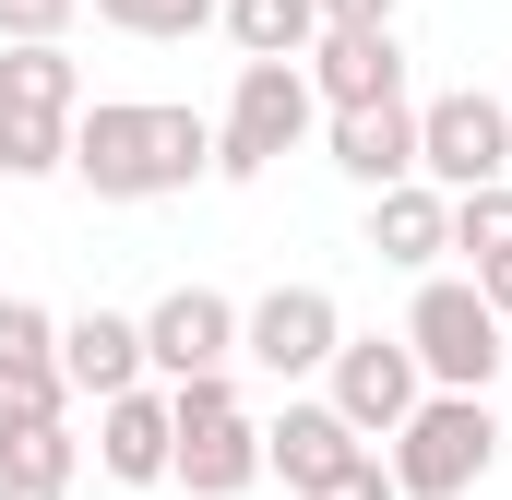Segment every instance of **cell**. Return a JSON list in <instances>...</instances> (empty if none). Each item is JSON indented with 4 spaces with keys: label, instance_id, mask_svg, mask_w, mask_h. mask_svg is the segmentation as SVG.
Instances as JSON below:
<instances>
[{
    "label": "cell",
    "instance_id": "obj_18",
    "mask_svg": "<svg viewBox=\"0 0 512 500\" xmlns=\"http://www.w3.org/2000/svg\"><path fill=\"white\" fill-rule=\"evenodd\" d=\"M215 24L239 36V60H298L322 36V0H215Z\"/></svg>",
    "mask_w": 512,
    "mask_h": 500
},
{
    "label": "cell",
    "instance_id": "obj_12",
    "mask_svg": "<svg viewBox=\"0 0 512 500\" xmlns=\"http://www.w3.org/2000/svg\"><path fill=\"white\" fill-rule=\"evenodd\" d=\"M358 453H370V441H358V429L334 417V393H286V405L262 417V477H286L298 500L322 489L334 465H358Z\"/></svg>",
    "mask_w": 512,
    "mask_h": 500
},
{
    "label": "cell",
    "instance_id": "obj_2",
    "mask_svg": "<svg viewBox=\"0 0 512 500\" xmlns=\"http://www.w3.org/2000/svg\"><path fill=\"white\" fill-rule=\"evenodd\" d=\"M84 72L60 36H0V179H60L72 167Z\"/></svg>",
    "mask_w": 512,
    "mask_h": 500
},
{
    "label": "cell",
    "instance_id": "obj_9",
    "mask_svg": "<svg viewBox=\"0 0 512 500\" xmlns=\"http://www.w3.org/2000/svg\"><path fill=\"white\" fill-rule=\"evenodd\" d=\"M334 334H346L334 286H262L251 310H239V358H251V370H274V381H322Z\"/></svg>",
    "mask_w": 512,
    "mask_h": 500
},
{
    "label": "cell",
    "instance_id": "obj_11",
    "mask_svg": "<svg viewBox=\"0 0 512 500\" xmlns=\"http://www.w3.org/2000/svg\"><path fill=\"white\" fill-rule=\"evenodd\" d=\"M60 405H72V381H60V310L0 298V429H36Z\"/></svg>",
    "mask_w": 512,
    "mask_h": 500
},
{
    "label": "cell",
    "instance_id": "obj_25",
    "mask_svg": "<svg viewBox=\"0 0 512 500\" xmlns=\"http://www.w3.org/2000/svg\"><path fill=\"white\" fill-rule=\"evenodd\" d=\"M0 500H72V477H0Z\"/></svg>",
    "mask_w": 512,
    "mask_h": 500
},
{
    "label": "cell",
    "instance_id": "obj_10",
    "mask_svg": "<svg viewBox=\"0 0 512 500\" xmlns=\"http://www.w3.org/2000/svg\"><path fill=\"white\" fill-rule=\"evenodd\" d=\"M143 370H155V381L239 370V298H215V286H167V298L143 310Z\"/></svg>",
    "mask_w": 512,
    "mask_h": 500
},
{
    "label": "cell",
    "instance_id": "obj_6",
    "mask_svg": "<svg viewBox=\"0 0 512 500\" xmlns=\"http://www.w3.org/2000/svg\"><path fill=\"white\" fill-rule=\"evenodd\" d=\"M405 346H417V370L441 393H489L501 381V310H489V286L477 274H429L417 310H405Z\"/></svg>",
    "mask_w": 512,
    "mask_h": 500
},
{
    "label": "cell",
    "instance_id": "obj_22",
    "mask_svg": "<svg viewBox=\"0 0 512 500\" xmlns=\"http://www.w3.org/2000/svg\"><path fill=\"white\" fill-rule=\"evenodd\" d=\"M84 0H0V36H72Z\"/></svg>",
    "mask_w": 512,
    "mask_h": 500
},
{
    "label": "cell",
    "instance_id": "obj_4",
    "mask_svg": "<svg viewBox=\"0 0 512 500\" xmlns=\"http://www.w3.org/2000/svg\"><path fill=\"white\" fill-rule=\"evenodd\" d=\"M167 417H179V441H167V489L191 500H239L262 477V417L239 405V381L203 370V381H167Z\"/></svg>",
    "mask_w": 512,
    "mask_h": 500
},
{
    "label": "cell",
    "instance_id": "obj_19",
    "mask_svg": "<svg viewBox=\"0 0 512 500\" xmlns=\"http://www.w3.org/2000/svg\"><path fill=\"white\" fill-rule=\"evenodd\" d=\"M0 477H84V441H72V417L0 429Z\"/></svg>",
    "mask_w": 512,
    "mask_h": 500
},
{
    "label": "cell",
    "instance_id": "obj_14",
    "mask_svg": "<svg viewBox=\"0 0 512 500\" xmlns=\"http://www.w3.org/2000/svg\"><path fill=\"white\" fill-rule=\"evenodd\" d=\"M322 143H334V167H346L358 191H393V179H417V108H405V96L322 108Z\"/></svg>",
    "mask_w": 512,
    "mask_h": 500
},
{
    "label": "cell",
    "instance_id": "obj_20",
    "mask_svg": "<svg viewBox=\"0 0 512 500\" xmlns=\"http://www.w3.org/2000/svg\"><path fill=\"white\" fill-rule=\"evenodd\" d=\"M96 24H120V36H203L215 0H96Z\"/></svg>",
    "mask_w": 512,
    "mask_h": 500
},
{
    "label": "cell",
    "instance_id": "obj_24",
    "mask_svg": "<svg viewBox=\"0 0 512 500\" xmlns=\"http://www.w3.org/2000/svg\"><path fill=\"white\" fill-rule=\"evenodd\" d=\"M322 24H393V0H322Z\"/></svg>",
    "mask_w": 512,
    "mask_h": 500
},
{
    "label": "cell",
    "instance_id": "obj_7",
    "mask_svg": "<svg viewBox=\"0 0 512 500\" xmlns=\"http://www.w3.org/2000/svg\"><path fill=\"white\" fill-rule=\"evenodd\" d=\"M417 179H441V191H489V179H512V108L477 96V84L429 96V108H417Z\"/></svg>",
    "mask_w": 512,
    "mask_h": 500
},
{
    "label": "cell",
    "instance_id": "obj_5",
    "mask_svg": "<svg viewBox=\"0 0 512 500\" xmlns=\"http://www.w3.org/2000/svg\"><path fill=\"white\" fill-rule=\"evenodd\" d=\"M310 120H322V96H310L298 60H239V96L215 120V179H262L274 155L310 143Z\"/></svg>",
    "mask_w": 512,
    "mask_h": 500
},
{
    "label": "cell",
    "instance_id": "obj_3",
    "mask_svg": "<svg viewBox=\"0 0 512 500\" xmlns=\"http://www.w3.org/2000/svg\"><path fill=\"white\" fill-rule=\"evenodd\" d=\"M382 465H393L405 500H465L489 465H501V417H489V393H441V381H429V393L405 405V429H393Z\"/></svg>",
    "mask_w": 512,
    "mask_h": 500
},
{
    "label": "cell",
    "instance_id": "obj_16",
    "mask_svg": "<svg viewBox=\"0 0 512 500\" xmlns=\"http://www.w3.org/2000/svg\"><path fill=\"white\" fill-rule=\"evenodd\" d=\"M60 381H72L84 405L155 381V370H143V322H131V310H72V322H60Z\"/></svg>",
    "mask_w": 512,
    "mask_h": 500
},
{
    "label": "cell",
    "instance_id": "obj_13",
    "mask_svg": "<svg viewBox=\"0 0 512 500\" xmlns=\"http://www.w3.org/2000/svg\"><path fill=\"white\" fill-rule=\"evenodd\" d=\"M298 72H310V96H322V108L405 96V48H393V24H322V36L298 48Z\"/></svg>",
    "mask_w": 512,
    "mask_h": 500
},
{
    "label": "cell",
    "instance_id": "obj_17",
    "mask_svg": "<svg viewBox=\"0 0 512 500\" xmlns=\"http://www.w3.org/2000/svg\"><path fill=\"white\" fill-rule=\"evenodd\" d=\"M370 250L405 262V274H429V262L453 250V191H441V179H393V191H370Z\"/></svg>",
    "mask_w": 512,
    "mask_h": 500
},
{
    "label": "cell",
    "instance_id": "obj_1",
    "mask_svg": "<svg viewBox=\"0 0 512 500\" xmlns=\"http://www.w3.org/2000/svg\"><path fill=\"white\" fill-rule=\"evenodd\" d=\"M72 179L96 203H167V191L215 179V120L155 108V96H84L72 108Z\"/></svg>",
    "mask_w": 512,
    "mask_h": 500
},
{
    "label": "cell",
    "instance_id": "obj_23",
    "mask_svg": "<svg viewBox=\"0 0 512 500\" xmlns=\"http://www.w3.org/2000/svg\"><path fill=\"white\" fill-rule=\"evenodd\" d=\"M465 274L489 286V310H501V322H512V250H489V262H465Z\"/></svg>",
    "mask_w": 512,
    "mask_h": 500
},
{
    "label": "cell",
    "instance_id": "obj_8",
    "mask_svg": "<svg viewBox=\"0 0 512 500\" xmlns=\"http://www.w3.org/2000/svg\"><path fill=\"white\" fill-rule=\"evenodd\" d=\"M322 393H334V417H346L358 441H393V429H405V405L429 393V370H417V346H405V334H334Z\"/></svg>",
    "mask_w": 512,
    "mask_h": 500
},
{
    "label": "cell",
    "instance_id": "obj_15",
    "mask_svg": "<svg viewBox=\"0 0 512 500\" xmlns=\"http://www.w3.org/2000/svg\"><path fill=\"white\" fill-rule=\"evenodd\" d=\"M167 441H179V417H167V381H131L96 405V465L120 477V489H167Z\"/></svg>",
    "mask_w": 512,
    "mask_h": 500
},
{
    "label": "cell",
    "instance_id": "obj_21",
    "mask_svg": "<svg viewBox=\"0 0 512 500\" xmlns=\"http://www.w3.org/2000/svg\"><path fill=\"white\" fill-rule=\"evenodd\" d=\"M310 500H405L393 489V465H382V441H370V453H358V465H334V477H322V489Z\"/></svg>",
    "mask_w": 512,
    "mask_h": 500
}]
</instances>
